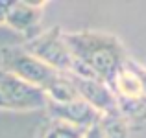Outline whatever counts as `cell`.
<instances>
[{
    "instance_id": "obj_1",
    "label": "cell",
    "mask_w": 146,
    "mask_h": 138,
    "mask_svg": "<svg viewBox=\"0 0 146 138\" xmlns=\"http://www.w3.org/2000/svg\"><path fill=\"white\" fill-rule=\"evenodd\" d=\"M65 43L76 59L72 76L109 81L115 72L129 59L124 44L113 33L98 30L65 32Z\"/></svg>"
},
{
    "instance_id": "obj_2",
    "label": "cell",
    "mask_w": 146,
    "mask_h": 138,
    "mask_svg": "<svg viewBox=\"0 0 146 138\" xmlns=\"http://www.w3.org/2000/svg\"><path fill=\"white\" fill-rule=\"evenodd\" d=\"M26 52H30L33 57L43 61L50 68L61 74H74L76 72V59L72 57L70 50L65 43V32L59 26L44 30V32L33 33L22 44Z\"/></svg>"
},
{
    "instance_id": "obj_3",
    "label": "cell",
    "mask_w": 146,
    "mask_h": 138,
    "mask_svg": "<svg viewBox=\"0 0 146 138\" xmlns=\"http://www.w3.org/2000/svg\"><path fill=\"white\" fill-rule=\"evenodd\" d=\"M0 68L15 74L17 78L24 79L26 83L37 87L41 90H46V87L52 83L59 72L50 68L43 61L33 57L30 52H26L21 46H6L0 52Z\"/></svg>"
},
{
    "instance_id": "obj_4",
    "label": "cell",
    "mask_w": 146,
    "mask_h": 138,
    "mask_svg": "<svg viewBox=\"0 0 146 138\" xmlns=\"http://www.w3.org/2000/svg\"><path fill=\"white\" fill-rule=\"evenodd\" d=\"M48 98L41 89L0 68V110L46 109Z\"/></svg>"
},
{
    "instance_id": "obj_5",
    "label": "cell",
    "mask_w": 146,
    "mask_h": 138,
    "mask_svg": "<svg viewBox=\"0 0 146 138\" xmlns=\"http://www.w3.org/2000/svg\"><path fill=\"white\" fill-rule=\"evenodd\" d=\"M118 107L146 99V66L129 57L107 81Z\"/></svg>"
},
{
    "instance_id": "obj_6",
    "label": "cell",
    "mask_w": 146,
    "mask_h": 138,
    "mask_svg": "<svg viewBox=\"0 0 146 138\" xmlns=\"http://www.w3.org/2000/svg\"><path fill=\"white\" fill-rule=\"evenodd\" d=\"M76 87L78 96L85 103H89L96 112L102 116H111V114H120L118 112V103L115 98L113 90L109 89L106 81L102 79H93V78H80V76L68 74Z\"/></svg>"
},
{
    "instance_id": "obj_7",
    "label": "cell",
    "mask_w": 146,
    "mask_h": 138,
    "mask_svg": "<svg viewBox=\"0 0 146 138\" xmlns=\"http://www.w3.org/2000/svg\"><path fill=\"white\" fill-rule=\"evenodd\" d=\"M46 110L50 114V118L54 120H61V122H67L70 125H76L80 129H91L93 125L100 124V118L102 114L96 112L89 103H85L82 98L74 99V101H68V103H54L48 101L46 103Z\"/></svg>"
},
{
    "instance_id": "obj_8",
    "label": "cell",
    "mask_w": 146,
    "mask_h": 138,
    "mask_svg": "<svg viewBox=\"0 0 146 138\" xmlns=\"http://www.w3.org/2000/svg\"><path fill=\"white\" fill-rule=\"evenodd\" d=\"M43 9L44 2H7L6 26L19 33H30L39 26Z\"/></svg>"
},
{
    "instance_id": "obj_9",
    "label": "cell",
    "mask_w": 146,
    "mask_h": 138,
    "mask_svg": "<svg viewBox=\"0 0 146 138\" xmlns=\"http://www.w3.org/2000/svg\"><path fill=\"white\" fill-rule=\"evenodd\" d=\"M83 135H85V129H80L76 125L67 124V122L50 118L41 127L37 138H83Z\"/></svg>"
},
{
    "instance_id": "obj_10",
    "label": "cell",
    "mask_w": 146,
    "mask_h": 138,
    "mask_svg": "<svg viewBox=\"0 0 146 138\" xmlns=\"http://www.w3.org/2000/svg\"><path fill=\"white\" fill-rule=\"evenodd\" d=\"M100 129L104 138H131V125L128 124L122 114H111V116L100 118Z\"/></svg>"
},
{
    "instance_id": "obj_11",
    "label": "cell",
    "mask_w": 146,
    "mask_h": 138,
    "mask_svg": "<svg viewBox=\"0 0 146 138\" xmlns=\"http://www.w3.org/2000/svg\"><path fill=\"white\" fill-rule=\"evenodd\" d=\"M83 138H104L102 135V129H100V125H93L91 129H87Z\"/></svg>"
},
{
    "instance_id": "obj_12",
    "label": "cell",
    "mask_w": 146,
    "mask_h": 138,
    "mask_svg": "<svg viewBox=\"0 0 146 138\" xmlns=\"http://www.w3.org/2000/svg\"><path fill=\"white\" fill-rule=\"evenodd\" d=\"M6 11H7V2L0 0V24H6Z\"/></svg>"
}]
</instances>
